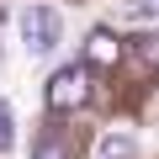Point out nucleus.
Returning <instances> with one entry per match:
<instances>
[{"label": "nucleus", "mask_w": 159, "mask_h": 159, "mask_svg": "<svg viewBox=\"0 0 159 159\" xmlns=\"http://www.w3.org/2000/svg\"><path fill=\"white\" fill-rule=\"evenodd\" d=\"M16 148V122H11V106L0 101V154H11Z\"/></svg>", "instance_id": "6"}, {"label": "nucleus", "mask_w": 159, "mask_h": 159, "mask_svg": "<svg viewBox=\"0 0 159 159\" xmlns=\"http://www.w3.org/2000/svg\"><path fill=\"white\" fill-rule=\"evenodd\" d=\"M58 37H64V21H58L53 6H27V11H21V48H27L32 58L53 53Z\"/></svg>", "instance_id": "1"}, {"label": "nucleus", "mask_w": 159, "mask_h": 159, "mask_svg": "<svg viewBox=\"0 0 159 159\" xmlns=\"http://www.w3.org/2000/svg\"><path fill=\"white\" fill-rule=\"evenodd\" d=\"M32 159H74V143L58 138V133H43V138L32 143Z\"/></svg>", "instance_id": "5"}, {"label": "nucleus", "mask_w": 159, "mask_h": 159, "mask_svg": "<svg viewBox=\"0 0 159 159\" xmlns=\"http://www.w3.org/2000/svg\"><path fill=\"white\" fill-rule=\"evenodd\" d=\"M96 154H101V159H133V154H138V143H133V133H117V127H111V133H101Z\"/></svg>", "instance_id": "4"}, {"label": "nucleus", "mask_w": 159, "mask_h": 159, "mask_svg": "<svg viewBox=\"0 0 159 159\" xmlns=\"http://www.w3.org/2000/svg\"><path fill=\"white\" fill-rule=\"evenodd\" d=\"M80 64H85V69H117L122 64V37L111 27H96L85 37V58H80Z\"/></svg>", "instance_id": "3"}, {"label": "nucleus", "mask_w": 159, "mask_h": 159, "mask_svg": "<svg viewBox=\"0 0 159 159\" xmlns=\"http://www.w3.org/2000/svg\"><path fill=\"white\" fill-rule=\"evenodd\" d=\"M48 106L53 111H80L90 101V69L85 64H64V69H53V80H48Z\"/></svg>", "instance_id": "2"}, {"label": "nucleus", "mask_w": 159, "mask_h": 159, "mask_svg": "<svg viewBox=\"0 0 159 159\" xmlns=\"http://www.w3.org/2000/svg\"><path fill=\"white\" fill-rule=\"evenodd\" d=\"M143 58H148V64H159V37H143Z\"/></svg>", "instance_id": "7"}]
</instances>
